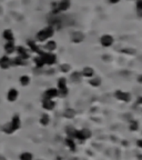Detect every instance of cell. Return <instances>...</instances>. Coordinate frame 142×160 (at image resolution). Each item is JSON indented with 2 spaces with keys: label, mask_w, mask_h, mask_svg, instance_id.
Segmentation results:
<instances>
[{
  "label": "cell",
  "mask_w": 142,
  "mask_h": 160,
  "mask_svg": "<svg viewBox=\"0 0 142 160\" xmlns=\"http://www.w3.org/2000/svg\"><path fill=\"white\" fill-rule=\"evenodd\" d=\"M20 159L21 160H32V154L29 152H25L20 156Z\"/></svg>",
  "instance_id": "cell-13"
},
{
  "label": "cell",
  "mask_w": 142,
  "mask_h": 160,
  "mask_svg": "<svg viewBox=\"0 0 142 160\" xmlns=\"http://www.w3.org/2000/svg\"><path fill=\"white\" fill-rule=\"evenodd\" d=\"M16 50V47H15V43L13 41H7V43L5 45V51L7 54H12L13 51Z\"/></svg>",
  "instance_id": "cell-5"
},
{
  "label": "cell",
  "mask_w": 142,
  "mask_h": 160,
  "mask_svg": "<svg viewBox=\"0 0 142 160\" xmlns=\"http://www.w3.org/2000/svg\"><path fill=\"white\" fill-rule=\"evenodd\" d=\"M7 97H8V100H9V101H15V100L17 99V97H18V91H17L16 89H10Z\"/></svg>",
  "instance_id": "cell-7"
},
{
  "label": "cell",
  "mask_w": 142,
  "mask_h": 160,
  "mask_svg": "<svg viewBox=\"0 0 142 160\" xmlns=\"http://www.w3.org/2000/svg\"><path fill=\"white\" fill-rule=\"evenodd\" d=\"M90 83L93 85V86H98V85L100 83V81H99V79H93L90 81Z\"/></svg>",
  "instance_id": "cell-21"
},
{
  "label": "cell",
  "mask_w": 142,
  "mask_h": 160,
  "mask_svg": "<svg viewBox=\"0 0 142 160\" xmlns=\"http://www.w3.org/2000/svg\"><path fill=\"white\" fill-rule=\"evenodd\" d=\"M66 142H67V145H68L69 147H70V149L73 151L74 149H76V146H74V143H73V140L69 138V139H67V140H66Z\"/></svg>",
  "instance_id": "cell-16"
},
{
  "label": "cell",
  "mask_w": 142,
  "mask_h": 160,
  "mask_svg": "<svg viewBox=\"0 0 142 160\" xmlns=\"http://www.w3.org/2000/svg\"><path fill=\"white\" fill-rule=\"evenodd\" d=\"M117 95H118V96H120V97H121L120 99H122V100H125V101H128V100H129V95H127V93H118Z\"/></svg>",
  "instance_id": "cell-18"
},
{
  "label": "cell",
  "mask_w": 142,
  "mask_h": 160,
  "mask_svg": "<svg viewBox=\"0 0 142 160\" xmlns=\"http://www.w3.org/2000/svg\"><path fill=\"white\" fill-rule=\"evenodd\" d=\"M35 61H36V63H37L38 67H41V66H43L44 65V61H43L42 57L40 56V57H38V58H36L35 59Z\"/></svg>",
  "instance_id": "cell-15"
},
{
  "label": "cell",
  "mask_w": 142,
  "mask_h": 160,
  "mask_svg": "<svg viewBox=\"0 0 142 160\" xmlns=\"http://www.w3.org/2000/svg\"><path fill=\"white\" fill-rule=\"evenodd\" d=\"M2 37L7 41H13V33L10 29H6V30L2 32Z\"/></svg>",
  "instance_id": "cell-6"
},
{
  "label": "cell",
  "mask_w": 142,
  "mask_h": 160,
  "mask_svg": "<svg viewBox=\"0 0 142 160\" xmlns=\"http://www.w3.org/2000/svg\"><path fill=\"white\" fill-rule=\"evenodd\" d=\"M53 107H55V102H53L51 99H46L44 98V100H43V108H44V109L51 110Z\"/></svg>",
  "instance_id": "cell-8"
},
{
  "label": "cell",
  "mask_w": 142,
  "mask_h": 160,
  "mask_svg": "<svg viewBox=\"0 0 142 160\" xmlns=\"http://www.w3.org/2000/svg\"><path fill=\"white\" fill-rule=\"evenodd\" d=\"M90 136H91L90 131L87 129L81 130V131H77V132H76V137H77L78 139H80V140H85L87 138H89Z\"/></svg>",
  "instance_id": "cell-3"
},
{
  "label": "cell",
  "mask_w": 142,
  "mask_h": 160,
  "mask_svg": "<svg viewBox=\"0 0 142 160\" xmlns=\"http://www.w3.org/2000/svg\"><path fill=\"white\" fill-rule=\"evenodd\" d=\"M11 66V60L7 57V56H3L0 58V67L2 69H7Z\"/></svg>",
  "instance_id": "cell-4"
},
{
  "label": "cell",
  "mask_w": 142,
  "mask_h": 160,
  "mask_svg": "<svg viewBox=\"0 0 142 160\" xmlns=\"http://www.w3.org/2000/svg\"><path fill=\"white\" fill-rule=\"evenodd\" d=\"M59 88L61 90L62 95L67 93V87H66V80L64 79H60V81H59Z\"/></svg>",
  "instance_id": "cell-11"
},
{
  "label": "cell",
  "mask_w": 142,
  "mask_h": 160,
  "mask_svg": "<svg viewBox=\"0 0 142 160\" xmlns=\"http://www.w3.org/2000/svg\"><path fill=\"white\" fill-rule=\"evenodd\" d=\"M51 35H52V29H51V28H46V29L41 30L40 32H38L37 39L39 41H43V40H46L47 38H49Z\"/></svg>",
  "instance_id": "cell-2"
},
{
  "label": "cell",
  "mask_w": 142,
  "mask_h": 160,
  "mask_svg": "<svg viewBox=\"0 0 142 160\" xmlns=\"http://www.w3.org/2000/svg\"><path fill=\"white\" fill-rule=\"evenodd\" d=\"M64 116L68 117V118H72L74 116V111L71 110V109H68V110L64 112Z\"/></svg>",
  "instance_id": "cell-17"
},
{
  "label": "cell",
  "mask_w": 142,
  "mask_h": 160,
  "mask_svg": "<svg viewBox=\"0 0 142 160\" xmlns=\"http://www.w3.org/2000/svg\"><path fill=\"white\" fill-rule=\"evenodd\" d=\"M19 127H20V119H19L18 116H15L12 118V120H11V122L7 123L6 126L3 127V131L7 132V134H11V132L18 129Z\"/></svg>",
  "instance_id": "cell-1"
},
{
  "label": "cell",
  "mask_w": 142,
  "mask_h": 160,
  "mask_svg": "<svg viewBox=\"0 0 142 160\" xmlns=\"http://www.w3.org/2000/svg\"><path fill=\"white\" fill-rule=\"evenodd\" d=\"M57 95H58V91L56 89H48L46 91V93H44V97H46V99H51L53 97H56Z\"/></svg>",
  "instance_id": "cell-9"
},
{
  "label": "cell",
  "mask_w": 142,
  "mask_h": 160,
  "mask_svg": "<svg viewBox=\"0 0 142 160\" xmlns=\"http://www.w3.org/2000/svg\"><path fill=\"white\" fill-rule=\"evenodd\" d=\"M17 52H18L19 56H20V57H22L24 59H27V58L29 57L28 52H27V50H26L24 47H18V48H17Z\"/></svg>",
  "instance_id": "cell-10"
},
{
  "label": "cell",
  "mask_w": 142,
  "mask_h": 160,
  "mask_svg": "<svg viewBox=\"0 0 142 160\" xmlns=\"http://www.w3.org/2000/svg\"><path fill=\"white\" fill-rule=\"evenodd\" d=\"M83 74H86V76H92V69H90V68H86L85 69V72Z\"/></svg>",
  "instance_id": "cell-20"
},
{
  "label": "cell",
  "mask_w": 142,
  "mask_h": 160,
  "mask_svg": "<svg viewBox=\"0 0 142 160\" xmlns=\"http://www.w3.org/2000/svg\"><path fill=\"white\" fill-rule=\"evenodd\" d=\"M29 82H30V79H29L28 76H22V77H20V83H21L22 86H27Z\"/></svg>",
  "instance_id": "cell-12"
},
{
  "label": "cell",
  "mask_w": 142,
  "mask_h": 160,
  "mask_svg": "<svg viewBox=\"0 0 142 160\" xmlns=\"http://www.w3.org/2000/svg\"><path fill=\"white\" fill-rule=\"evenodd\" d=\"M139 81H140V82H142V76H140V77H139Z\"/></svg>",
  "instance_id": "cell-25"
},
{
  "label": "cell",
  "mask_w": 142,
  "mask_h": 160,
  "mask_svg": "<svg viewBox=\"0 0 142 160\" xmlns=\"http://www.w3.org/2000/svg\"><path fill=\"white\" fill-rule=\"evenodd\" d=\"M130 129H131V130H136V129H138V125H136V122L132 123V126L130 127Z\"/></svg>",
  "instance_id": "cell-22"
},
{
  "label": "cell",
  "mask_w": 142,
  "mask_h": 160,
  "mask_svg": "<svg viewBox=\"0 0 142 160\" xmlns=\"http://www.w3.org/2000/svg\"><path fill=\"white\" fill-rule=\"evenodd\" d=\"M61 69H62V70H68L69 67H68V66H63V67H61Z\"/></svg>",
  "instance_id": "cell-24"
},
{
  "label": "cell",
  "mask_w": 142,
  "mask_h": 160,
  "mask_svg": "<svg viewBox=\"0 0 142 160\" xmlns=\"http://www.w3.org/2000/svg\"><path fill=\"white\" fill-rule=\"evenodd\" d=\"M46 48L48 50H53L56 48V43L55 42H48L47 43V46H46Z\"/></svg>",
  "instance_id": "cell-19"
},
{
  "label": "cell",
  "mask_w": 142,
  "mask_h": 160,
  "mask_svg": "<svg viewBox=\"0 0 142 160\" xmlns=\"http://www.w3.org/2000/svg\"><path fill=\"white\" fill-rule=\"evenodd\" d=\"M40 122L42 123L43 126H46V125H48L49 123V117L47 116V115H43L41 119H40Z\"/></svg>",
  "instance_id": "cell-14"
},
{
  "label": "cell",
  "mask_w": 142,
  "mask_h": 160,
  "mask_svg": "<svg viewBox=\"0 0 142 160\" xmlns=\"http://www.w3.org/2000/svg\"><path fill=\"white\" fill-rule=\"evenodd\" d=\"M138 146L142 148V140H138Z\"/></svg>",
  "instance_id": "cell-23"
}]
</instances>
